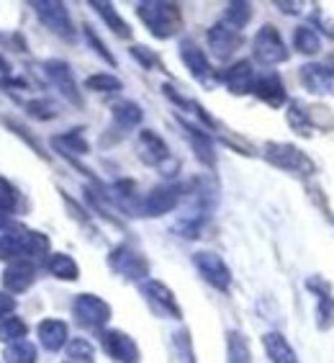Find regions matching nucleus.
<instances>
[{"label":"nucleus","instance_id":"24","mask_svg":"<svg viewBox=\"0 0 334 363\" xmlns=\"http://www.w3.org/2000/svg\"><path fill=\"white\" fill-rule=\"evenodd\" d=\"M47 271L59 281H77L80 279V266L75 258H70L67 252H52L47 258Z\"/></svg>","mask_w":334,"mask_h":363},{"label":"nucleus","instance_id":"40","mask_svg":"<svg viewBox=\"0 0 334 363\" xmlns=\"http://www.w3.org/2000/svg\"><path fill=\"white\" fill-rule=\"evenodd\" d=\"M13 312H16V299L8 291H0V322L13 317Z\"/></svg>","mask_w":334,"mask_h":363},{"label":"nucleus","instance_id":"10","mask_svg":"<svg viewBox=\"0 0 334 363\" xmlns=\"http://www.w3.org/2000/svg\"><path fill=\"white\" fill-rule=\"evenodd\" d=\"M142 294H144L146 304L152 307V312L157 317H165V320H183V309L175 299V294L162 284V281L146 279L139 284Z\"/></svg>","mask_w":334,"mask_h":363},{"label":"nucleus","instance_id":"23","mask_svg":"<svg viewBox=\"0 0 334 363\" xmlns=\"http://www.w3.org/2000/svg\"><path fill=\"white\" fill-rule=\"evenodd\" d=\"M111 116H113V124L119 126L121 132H132V129H137L142 124L144 111L134 101H119V104L111 106Z\"/></svg>","mask_w":334,"mask_h":363},{"label":"nucleus","instance_id":"35","mask_svg":"<svg viewBox=\"0 0 334 363\" xmlns=\"http://www.w3.org/2000/svg\"><path fill=\"white\" fill-rule=\"evenodd\" d=\"M18 206H21V194L16 191L13 183H8L6 178H0V211L11 217L13 211H18Z\"/></svg>","mask_w":334,"mask_h":363},{"label":"nucleus","instance_id":"38","mask_svg":"<svg viewBox=\"0 0 334 363\" xmlns=\"http://www.w3.org/2000/svg\"><path fill=\"white\" fill-rule=\"evenodd\" d=\"M85 39H88V42H91V47L96 49V55L103 57V60H105V62H108V65H111V67H116V57H113L111 52L105 49V44L100 42V39H98L96 31H93L91 26H85Z\"/></svg>","mask_w":334,"mask_h":363},{"label":"nucleus","instance_id":"2","mask_svg":"<svg viewBox=\"0 0 334 363\" xmlns=\"http://www.w3.org/2000/svg\"><path fill=\"white\" fill-rule=\"evenodd\" d=\"M137 16L149 28V34L157 36V39H173L183 28V11L178 3L142 0V3H137Z\"/></svg>","mask_w":334,"mask_h":363},{"label":"nucleus","instance_id":"28","mask_svg":"<svg viewBox=\"0 0 334 363\" xmlns=\"http://www.w3.org/2000/svg\"><path fill=\"white\" fill-rule=\"evenodd\" d=\"M52 145L64 155H88L91 152V147H88V140H85L83 129H72L67 134H59L52 140Z\"/></svg>","mask_w":334,"mask_h":363},{"label":"nucleus","instance_id":"20","mask_svg":"<svg viewBox=\"0 0 334 363\" xmlns=\"http://www.w3.org/2000/svg\"><path fill=\"white\" fill-rule=\"evenodd\" d=\"M255 80H258V75L252 70L250 60H239V62L231 65L229 70H224V75H221V83L226 85L234 96H247V93H252Z\"/></svg>","mask_w":334,"mask_h":363},{"label":"nucleus","instance_id":"9","mask_svg":"<svg viewBox=\"0 0 334 363\" xmlns=\"http://www.w3.org/2000/svg\"><path fill=\"white\" fill-rule=\"evenodd\" d=\"M193 266L209 286H214L216 291H229L231 271H229V266L224 263L221 255H216V252H211V250H198V252H193Z\"/></svg>","mask_w":334,"mask_h":363},{"label":"nucleus","instance_id":"22","mask_svg":"<svg viewBox=\"0 0 334 363\" xmlns=\"http://www.w3.org/2000/svg\"><path fill=\"white\" fill-rule=\"evenodd\" d=\"M263 348L272 363H299V356L293 345L286 340L283 333H265L263 335Z\"/></svg>","mask_w":334,"mask_h":363},{"label":"nucleus","instance_id":"4","mask_svg":"<svg viewBox=\"0 0 334 363\" xmlns=\"http://www.w3.org/2000/svg\"><path fill=\"white\" fill-rule=\"evenodd\" d=\"M137 155H139V160L144 165L160 168L162 175H167V178L175 175V170H178V160H173L165 140L157 132H152V129H142L139 132V137H137Z\"/></svg>","mask_w":334,"mask_h":363},{"label":"nucleus","instance_id":"21","mask_svg":"<svg viewBox=\"0 0 334 363\" xmlns=\"http://www.w3.org/2000/svg\"><path fill=\"white\" fill-rule=\"evenodd\" d=\"M36 333H39V342L52 353L62 350L70 342V333H67V325L62 320H42Z\"/></svg>","mask_w":334,"mask_h":363},{"label":"nucleus","instance_id":"33","mask_svg":"<svg viewBox=\"0 0 334 363\" xmlns=\"http://www.w3.org/2000/svg\"><path fill=\"white\" fill-rule=\"evenodd\" d=\"M85 88L96 93H119L124 88V83L111 72H98V75H91L85 80Z\"/></svg>","mask_w":334,"mask_h":363},{"label":"nucleus","instance_id":"37","mask_svg":"<svg viewBox=\"0 0 334 363\" xmlns=\"http://www.w3.org/2000/svg\"><path fill=\"white\" fill-rule=\"evenodd\" d=\"M26 111L34 116V119H42V121H49L57 116V106L47 98H39V101H28Z\"/></svg>","mask_w":334,"mask_h":363},{"label":"nucleus","instance_id":"30","mask_svg":"<svg viewBox=\"0 0 334 363\" xmlns=\"http://www.w3.org/2000/svg\"><path fill=\"white\" fill-rule=\"evenodd\" d=\"M286 119L296 134H311L313 124H311V119H309V111L299 104V101H291V104H288Z\"/></svg>","mask_w":334,"mask_h":363},{"label":"nucleus","instance_id":"3","mask_svg":"<svg viewBox=\"0 0 334 363\" xmlns=\"http://www.w3.org/2000/svg\"><path fill=\"white\" fill-rule=\"evenodd\" d=\"M263 157L270 165H275V168L286 170V173H296V175L316 173V162L301 147L291 145V142H267L263 147Z\"/></svg>","mask_w":334,"mask_h":363},{"label":"nucleus","instance_id":"41","mask_svg":"<svg viewBox=\"0 0 334 363\" xmlns=\"http://www.w3.org/2000/svg\"><path fill=\"white\" fill-rule=\"evenodd\" d=\"M275 6L283 11V13H301V8H304V3H283V0H278Z\"/></svg>","mask_w":334,"mask_h":363},{"label":"nucleus","instance_id":"14","mask_svg":"<svg viewBox=\"0 0 334 363\" xmlns=\"http://www.w3.org/2000/svg\"><path fill=\"white\" fill-rule=\"evenodd\" d=\"M301 85L313 96H334V67L329 62H309L299 72Z\"/></svg>","mask_w":334,"mask_h":363},{"label":"nucleus","instance_id":"25","mask_svg":"<svg viewBox=\"0 0 334 363\" xmlns=\"http://www.w3.org/2000/svg\"><path fill=\"white\" fill-rule=\"evenodd\" d=\"M91 6L96 8V13L103 18L105 26L111 28L116 36H121V39H129V36H132V28H129V23H126L124 18L119 16V11L113 8V3H105V0H93Z\"/></svg>","mask_w":334,"mask_h":363},{"label":"nucleus","instance_id":"13","mask_svg":"<svg viewBox=\"0 0 334 363\" xmlns=\"http://www.w3.org/2000/svg\"><path fill=\"white\" fill-rule=\"evenodd\" d=\"M100 345L116 363H139V345L121 330H100Z\"/></svg>","mask_w":334,"mask_h":363},{"label":"nucleus","instance_id":"5","mask_svg":"<svg viewBox=\"0 0 334 363\" xmlns=\"http://www.w3.org/2000/svg\"><path fill=\"white\" fill-rule=\"evenodd\" d=\"M252 55L265 67H275V65L288 62L291 52H288L278 28L272 26V23H265L258 34H255V39H252Z\"/></svg>","mask_w":334,"mask_h":363},{"label":"nucleus","instance_id":"15","mask_svg":"<svg viewBox=\"0 0 334 363\" xmlns=\"http://www.w3.org/2000/svg\"><path fill=\"white\" fill-rule=\"evenodd\" d=\"M44 72H47V77L52 80V85H54L57 91L62 93L70 104L83 106V96L77 91V83H75V77H72L70 65L62 62V60H49V62H44Z\"/></svg>","mask_w":334,"mask_h":363},{"label":"nucleus","instance_id":"7","mask_svg":"<svg viewBox=\"0 0 334 363\" xmlns=\"http://www.w3.org/2000/svg\"><path fill=\"white\" fill-rule=\"evenodd\" d=\"M72 315H75L77 325H83V328L103 330L111 320V304L96 294H77L72 301Z\"/></svg>","mask_w":334,"mask_h":363},{"label":"nucleus","instance_id":"11","mask_svg":"<svg viewBox=\"0 0 334 363\" xmlns=\"http://www.w3.org/2000/svg\"><path fill=\"white\" fill-rule=\"evenodd\" d=\"M180 60L185 65V70L190 72L193 80H198L201 85L206 88H214L216 85V75H214V67H211L209 57L203 52L193 39H183L180 42Z\"/></svg>","mask_w":334,"mask_h":363},{"label":"nucleus","instance_id":"6","mask_svg":"<svg viewBox=\"0 0 334 363\" xmlns=\"http://www.w3.org/2000/svg\"><path fill=\"white\" fill-rule=\"evenodd\" d=\"M31 8L36 11L39 21L54 36H59L64 42L75 39V26H72L70 11L64 3H59V0H31Z\"/></svg>","mask_w":334,"mask_h":363},{"label":"nucleus","instance_id":"39","mask_svg":"<svg viewBox=\"0 0 334 363\" xmlns=\"http://www.w3.org/2000/svg\"><path fill=\"white\" fill-rule=\"evenodd\" d=\"M132 55L137 57V60H139L142 65H144L146 70H152V67H160V70H162V62H160V60H157V57H154L146 47H142V44L132 47Z\"/></svg>","mask_w":334,"mask_h":363},{"label":"nucleus","instance_id":"26","mask_svg":"<svg viewBox=\"0 0 334 363\" xmlns=\"http://www.w3.org/2000/svg\"><path fill=\"white\" fill-rule=\"evenodd\" d=\"M293 47H296V52H301V55H319L321 52V36L319 31L313 26H309V23H301L296 31H293Z\"/></svg>","mask_w":334,"mask_h":363},{"label":"nucleus","instance_id":"8","mask_svg":"<svg viewBox=\"0 0 334 363\" xmlns=\"http://www.w3.org/2000/svg\"><path fill=\"white\" fill-rule=\"evenodd\" d=\"M108 266H111V271L124 276V279L139 281V284L146 281V276H149V263H146L144 255H142L137 247H132V245L113 247L111 255H108Z\"/></svg>","mask_w":334,"mask_h":363},{"label":"nucleus","instance_id":"44","mask_svg":"<svg viewBox=\"0 0 334 363\" xmlns=\"http://www.w3.org/2000/svg\"><path fill=\"white\" fill-rule=\"evenodd\" d=\"M67 363H72V361H67Z\"/></svg>","mask_w":334,"mask_h":363},{"label":"nucleus","instance_id":"31","mask_svg":"<svg viewBox=\"0 0 334 363\" xmlns=\"http://www.w3.org/2000/svg\"><path fill=\"white\" fill-rule=\"evenodd\" d=\"M3 358H6V363H36V345L28 340L11 342Z\"/></svg>","mask_w":334,"mask_h":363},{"label":"nucleus","instance_id":"43","mask_svg":"<svg viewBox=\"0 0 334 363\" xmlns=\"http://www.w3.org/2000/svg\"><path fill=\"white\" fill-rule=\"evenodd\" d=\"M8 224H11V222H8V214H3V211H0V232L6 230Z\"/></svg>","mask_w":334,"mask_h":363},{"label":"nucleus","instance_id":"16","mask_svg":"<svg viewBox=\"0 0 334 363\" xmlns=\"http://www.w3.org/2000/svg\"><path fill=\"white\" fill-rule=\"evenodd\" d=\"M178 121H180L183 132H185V137H188L190 147H193L195 157L203 162V165H209V168H214L216 165V147H214V140H211V134L203 129V126L198 124H190L188 119H183V116H178Z\"/></svg>","mask_w":334,"mask_h":363},{"label":"nucleus","instance_id":"34","mask_svg":"<svg viewBox=\"0 0 334 363\" xmlns=\"http://www.w3.org/2000/svg\"><path fill=\"white\" fill-rule=\"evenodd\" d=\"M64 348H67V358L72 363H93V358H96V348L85 337H72Z\"/></svg>","mask_w":334,"mask_h":363},{"label":"nucleus","instance_id":"27","mask_svg":"<svg viewBox=\"0 0 334 363\" xmlns=\"http://www.w3.org/2000/svg\"><path fill=\"white\" fill-rule=\"evenodd\" d=\"M226 363H252L250 342L239 330L226 333Z\"/></svg>","mask_w":334,"mask_h":363},{"label":"nucleus","instance_id":"42","mask_svg":"<svg viewBox=\"0 0 334 363\" xmlns=\"http://www.w3.org/2000/svg\"><path fill=\"white\" fill-rule=\"evenodd\" d=\"M0 72L6 75V72H11V65H8V60L3 55H0Z\"/></svg>","mask_w":334,"mask_h":363},{"label":"nucleus","instance_id":"18","mask_svg":"<svg viewBox=\"0 0 334 363\" xmlns=\"http://www.w3.org/2000/svg\"><path fill=\"white\" fill-rule=\"evenodd\" d=\"M36 268L31 260H13L11 266L3 271V286L8 294H23L34 286Z\"/></svg>","mask_w":334,"mask_h":363},{"label":"nucleus","instance_id":"36","mask_svg":"<svg viewBox=\"0 0 334 363\" xmlns=\"http://www.w3.org/2000/svg\"><path fill=\"white\" fill-rule=\"evenodd\" d=\"M316 317H319V330H329L334 325V296H332V294L319 291V307H316Z\"/></svg>","mask_w":334,"mask_h":363},{"label":"nucleus","instance_id":"17","mask_svg":"<svg viewBox=\"0 0 334 363\" xmlns=\"http://www.w3.org/2000/svg\"><path fill=\"white\" fill-rule=\"evenodd\" d=\"M242 42H244L242 31L226 26L224 21L214 23V26L209 28V47L214 49V55L219 57V60H226V57L234 55V52L242 47Z\"/></svg>","mask_w":334,"mask_h":363},{"label":"nucleus","instance_id":"19","mask_svg":"<svg viewBox=\"0 0 334 363\" xmlns=\"http://www.w3.org/2000/svg\"><path fill=\"white\" fill-rule=\"evenodd\" d=\"M252 93H255L263 104L272 106V108H280V106L288 101L286 85H283V80H280L278 72H263V75L255 80Z\"/></svg>","mask_w":334,"mask_h":363},{"label":"nucleus","instance_id":"32","mask_svg":"<svg viewBox=\"0 0 334 363\" xmlns=\"http://www.w3.org/2000/svg\"><path fill=\"white\" fill-rule=\"evenodd\" d=\"M28 335V325L21 320V317H8V320L0 322V342H18L26 340Z\"/></svg>","mask_w":334,"mask_h":363},{"label":"nucleus","instance_id":"12","mask_svg":"<svg viewBox=\"0 0 334 363\" xmlns=\"http://www.w3.org/2000/svg\"><path fill=\"white\" fill-rule=\"evenodd\" d=\"M183 189L178 183H165V186H154L149 194L142 199V217H162L180 203Z\"/></svg>","mask_w":334,"mask_h":363},{"label":"nucleus","instance_id":"29","mask_svg":"<svg viewBox=\"0 0 334 363\" xmlns=\"http://www.w3.org/2000/svg\"><path fill=\"white\" fill-rule=\"evenodd\" d=\"M250 18H252V3H242V0H237V3H229V6H226L221 21L226 23V26L242 31V28L250 23Z\"/></svg>","mask_w":334,"mask_h":363},{"label":"nucleus","instance_id":"1","mask_svg":"<svg viewBox=\"0 0 334 363\" xmlns=\"http://www.w3.org/2000/svg\"><path fill=\"white\" fill-rule=\"evenodd\" d=\"M49 255V238L42 232L26 230L21 224H8L0 232V260H31Z\"/></svg>","mask_w":334,"mask_h":363}]
</instances>
